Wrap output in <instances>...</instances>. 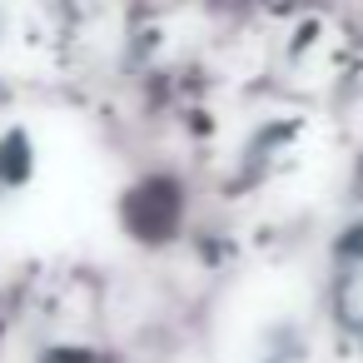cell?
Returning <instances> with one entry per match:
<instances>
[{
  "mask_svg": "<svg viewBox=\"0 0 363 363\" xmlns=\"http://www.w3.org/2000/svg\"><path fill=\"white\" fill-rule=\"evenodd\" d=\"M35 169V150L26 130H6L0 135V189H21Z\"/></svg>",
  "mask_w": 363,
  "mask_h": 363,
  "instance_id": "cell-1",
  "label": "cell"
}]
</instances>
